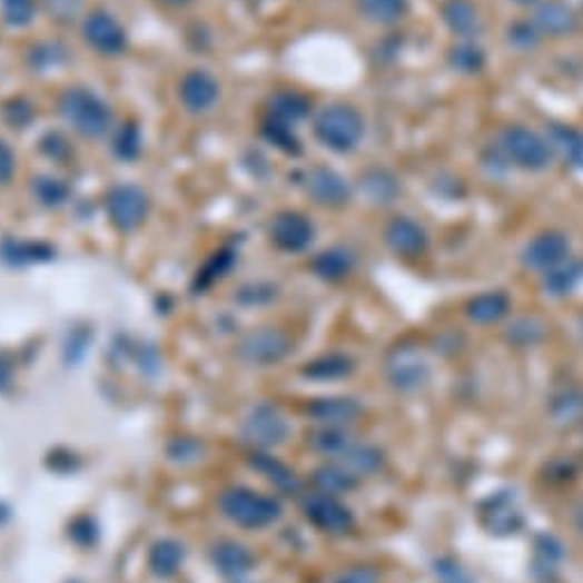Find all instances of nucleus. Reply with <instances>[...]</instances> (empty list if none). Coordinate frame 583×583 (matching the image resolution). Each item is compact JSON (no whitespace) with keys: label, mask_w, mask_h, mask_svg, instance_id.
<instances>
[{"label":"nucleus","mask_w":583,"mask_h":583,"mask_svg":"<svg viewBox=\"0 0 583 583\" xmlns=\"http://www.w3.org/2000/svg\"><path fill=\"white\" fill-rule=\"evenodd\" d=\"M289 432L292 427L285 414L269 403L255 405L241 423V439L253 451H271L283 446L289 439Z\"/></svg>","instance_id":"5"},{"label":"nucleus","mask_w":583,"mask_h":583,"mask_svg":"<svg viewBox=\"0 0 583 583\" xmlns=\"http://www.w3.org/2000/svg\"><path fill=\"white\" fill-rule=\"evenodd\" d=\"M326 462H334L338 466H343L345 471H349L354 478H368L375 476V473L384 466V453L373 446V444H360L356 439H352L336 457L326 460Z\"/></svg>","instance_id":"21"},{"label":"nucleus","mask_w":583,"mask_h":583,"mask_svg":"<svg viewBox=\"0 0 583 583\" xmlns=\"http://www.w3.org/2000/svg\"><path fill=\"white\" fill-rule=\"evenodd\" d=\"M513 3L520 6V8H535L540 0H513Z\"/></svg>","instance_id":"49"},{"label":"nucleus","mask_w":583,"mask_h":583,"mask_svg":"<svg viewBox=\"0 0 583 583\" xmlns=\"http://www.w3.org/2000/svg\"><path fill=\"white\" fill-rule=\"evenodd\" d=\"M53 255V250L45 244H14L8 241L3 248V258L12 260L14 265L21 263H40V260H49Z\"/></svg>","instance_id":"37"},{"label":"nucleus","mask_w":583,"mask_h":583,"mask_svg":"<svg viewBox=\"0 0 583 583\" xmlns=\"http://www.w3.org/2000/svg\"><path fill=\"white\" fill-rule=\"evenodd\" d=\"M358 14L375 26H395L409 12V0H356Z\"/></svg>","instance_id":"30"},{"label":"nucleus","mask_w":583,"mask_h":583,"mask_svg":"<svg viewBox=\"0 0 583 583\" xmlns=\"http://www.w3.org/2000/svg\"><path fill=\"white\" fill-rule=\"evenodd\" d=\"M498 152L510 166L524 172H542L554 161L550 140L524 125H510L498 134Z\"/></svg>","instance_id":"4"},{"label":"nucleus","mask_w":583,"mask_h":583,"mask_svg":"<svg viewBox=\"0 0 583 583\" xmlns=\"http://www.w3.org/2000/svg\"><path fill=\"white\" fill-rule=\"evenodd\" d=\"M218 513L239 528L260 531L283 517V505L278 498L250 487H228L218 496Z\"/></svg>","instance_id":"2"},{"label":"nucleus","mask_w":583,"mask_h":583,"mask_svg":"<svg viewBox=\"0 0 583 583\" xmlns=\"http://www.w3.org/2000/svg\"><path fill=\"white\" fill-rule=\"evenodd\" d=\"M576 526H579V531L583 533V503H581V507L576 510Z\"/></svg>","instance_id":"50"},{"label":"nucleus","mask_w":583,"mask_h":583,"mask_svg":"<svg viewBox=\"0 0 583 583\" xmlns=\"http://www.w3.org/2000/svg\"><path fill=\"white\" fill-rule=\"evenodd\" d=\"M442 19L457 40H473L481 32V12L471 0H444Z\"/></svg>","instance_id":"23"},{"label":"nucleus","mask_w":583,"mask_h":583,"mask_svg":"<svg viewBox=\"0 0 583 583\" xmlns=\"http://www.w3.org/2000/svg\"><path fill=\"white\" fill-rule=\"evenodd\" d=\"M221 97V86L205 69H191L179 81V101L189 113H207Z\"/></svg>","instance_id":"16"},{"label":"nucleus","mask_w":583,"mask_h":583,"mask_svg":"<svg viewBox=\"0 0 583 583\" xmlns=\"http://www.w3.org/2000/svg\"><path fill=\"white\" fill-rule=\"evenodd\" d=\"M159 3H164L168 8H187V6L194 3V0H159Z\"/></svg>","instance_id":"48"},{"label":"nucleus","mask_w":583,"mask_h":583,"mask_svg":"<svg viewBox=\"0 0 583 583\" xmlns=\"http://www.w3.org/2000/svg\"><path fill=\"white\" fill-rule=\"evenodd\" d=\"M263 136L274 145V148H278L285 155H295V157L302 155V142L295 134V127L287 122H280L267 116L263 122Z\"/></svg>","instance_id":"34"},{"label":"nucleus","mask_w":583,"mask_h":583,"mask_svg":"<svg viewBox=\"0 0 583 583\" xmlns=\"http://www.w3.org/2000/svg\"><path fill=\"white\" fill-rule=\"evenodd\" d=\"M32 191H34V196H38V200L47 207H58L69 196V189H67L65 181H60L56 177H40L38 181H34Z\"/></svg>","instance_id":"38"},{"label":"nucleus","mask_w":583,"mask_h":583,"mask_svg":"<svg viewBox=\"0 0 583 583\" xmlns=\"http://www.w3.org/2000/svg\"><path fill=\"white\" fill-rule=\"evenodd\" d=\"M289 352H292V338L285 332L274 329V326H263V329L250 332L237 345L239 360H244L246 366H258V368L276 366V363H280Z\"/></svg>","instance_id":"8"},{"label":"nucleus","mask_w":583,"mask_h":583,"mask_svg":"<svg viewBox=\"0 0 583 583\" xmlns=\"http://www.w3.org/2000/svg\"><path fill=\"white\" fill-rule=\"evenodd\" d=\"M62 120L86 138H101L113 125L111 108L88 88H67L58 99Z\"/></svg>","instance_id":"3"},{"label":"nucleus","mask_w":583,"mask_h":583,"mask_svg":"<svg viewBox=\"0 0 583 583\" xmlns=\"http://www.w3.org/2000/svg\"><path fill=\"white\" fill-rule=\"evenodd\" d=\"M302 373L313 382H338L354 373V360L347 354H324L308 360Z\"/></svg>","instance_id":"29"},{"label":"nucleus","mask_w":583,"mask_h":583,"mask_svg":"<svg viewBox=\"0 0 583 583\" xmlns=\"http://www.w3.org/2000/svg\"><path fill=\"white\" fill-rule=\"evenodd\" d=\"M510 313V297L501 289H490L476 295L466 304V317L476 324H496Z\"/></svg>","instance_id":"27"},{"label":"nucleus","mask_w":583,"mask_h":583,"mask_svg":"<svg viewBox=\"0 0 583 583\" xmlns=\"http://www.w3.org/2000/svg\"><path fill=\"white\" fill-rule=\"evenodd\" d=\"M83 40L101 56H120L127 49V30L103 10H95L83 19Z\"/></svg>","instance_id":"13"},{"label":"nucleus","mask_w":583,"mask_h":583,"mask_svg":"<svg viewBox=\"0 0 583 583\" xmlns=\"http://www.w3.org/2000/svg\"><path fill=\"white\" fill-rule=\"evenodd\" d=\"M313 483L319 492H326V494H334V496H340L345 492H352L356 485H358V478H354L349 471H345L343 466L334 464V462H326L324 466H319L315 473H313Z\"/></svg>","instance_id":"32"},{"label":"nucleus","mask_w":583,"mask_h":583,"mask_svg":"<svg viewBox=\"0 0 583 583\" xmlns=\"http://www.w3.org/2000/svg\"><path fill=\"white\" fill-rule=\"evenodd\" d=\"M384 370L391 386L403 393L421 391L423 386H427L432 377V368L425 352L412 343L393 347L384 360Z\"/></svg>","instance_id":"6"},{"label":"nucleus","mask_w":583,"mask_h":583,"mask_svg":"<svg viewBox=\"0 0 583 583\" xmlns=\"http://www.w3.org/2000/svg\"><path fill=\"white\" fill-rule=\"evenodd\" d=\"M546 140H550V148L554 155H559L570 168L583 170V131L563 125V122H552L546 125Z\"/></svg>","instance_id":"22"},{"label":"nucleus","mask_w":583,"mask_h":583,"mask_svg":"<svg viewBox=\"0 0 583 583\" xmlns=\"http://www.w3.org/2000/svg\"><path fill=\"white\" fill-rule=\"evenodd\" d=\"M583 412V395L576 388H565L554 395L552 414L559 423H572Z\"/></svg>","instance_id":"36"},{"label":"nucleus","mask_w":583,"mask_h":583,"mask_svg":"<svg viewBox=\"0 0 583 583\" xmlns=\"http://www.w3.org/2000/svg\"><path fill=\"white\" fill-rule=\"evenodd\" d=\"M113 148H116V155L125 161H131L140 155V131L136 125H125L118 136H116V142H113Z\"/></svg>","instance_id":"41"},{"label":"nucleus","mask_w":583,"mask_h":583,"mask_svg":"<svg viewBox=\"0 0 583 583\" xmlns=\"http://www.w3.org/2000/svg\"><path fill=\"white\" fill-rule=\"evenodd\" d=\"M69 537L81 546H92L97 542V526L90 517H79L69 526Z\"/></svg>","instance_id":"45"},{"label":"nucleus","mask_w":583,"mask_h":583,"mask_svg":"<svg viewBox=\"0 0 583 583\" xmlns=\"http://www.w3.org/2000/svg\"><path fill=\"white\" fill-rule=\"evenodd\" d=\"M302 513L315 528L329 535H347L356 524L352 510L340 501V496L319 490L302 498Z\"/></svg>","instance_id":"7"},{"label":"nucleus","mask_w":583,"mask_h":583,"mask_svg":"<svg viewBox=\"0 0 583 583\" xmlns=\"http://www.w3.org/2000/svg\"><path fill=\"white\" fill-rule=\"evenodd\" d=\"M250 468L255 473H260V476L280 494L287 496H297L302 492V481L295 473V468H289L285 462H280L278 457L269 455L267 451H255L248 460Z\"/></svg>","instance_id":"19"},{"label":"nucleus","mask_w":583,"mask_h":583,"mask_svg":"<svg viewBox=\"0 0 583 583\" xmlns=\"http://www.w3.org/2000/svg\"><path fill=\"white\" fill-rule=\"evenodd\" d=\"M583 283V260L570 258L554 269L542 274V285L546 289V295L552 297H567Z\"/></svg>","instance_id":"28"},{"label":"nucleus","mask_w":583,"mask_h":583,"mask_svg":"<svg viewBox=\"0 0 583 583\" xmlns=\"http://www.w3.org/2000/svg\"><path fill=\"white\" fill-rule=\"evenodd\" d=\"M14 168H17L14 152L10 150V145L0 138V185H8L14 175Z\"/></svg>","instance_id":"46"},{"label":"nucleus","mask_w":583,"mask_h":583,"mask_svg":"<svg viewBox=\"0 0 583 583\" xmlns=\"http://www.w3.org/2000/svg\"><path fill=\"white\" fill-rule=\"evenodd\" d=\"M542 334H544L542 324L537 319L524 317V319H520V322H515L513 326H510L507 338H510V343H515L520 347H531V345L542 340Z\"/></svg>","instance_id":"40"},{"label":"nucleus","mask_w":583,"mask_h":583,"mask_svg":"<svg viewBox=\"0 0 583 583\" xmlns=\"http://www.w3.org/2000/svg\"><path fill=\"white\" fill-rule=\"evenodd\" d=\"M382 574L373 565H352L343 570L332 583H379Z\"/></svg>","instance_id":"44"},{"label":"nucleus","mask_w":583,"mask_h":583,"mask_svg":"<svg viewBox=\"0 0 583 583\" xmlns=\"http://www.w3.org/2000/svg\"><path fill=\"white\" fill-rule=\"evenodd\" d=\"M235 265V253L230 248H221V250H216L211 258L205 263V267L198 271L196 276V285L200 289L214 285L218 278H224Z\"/></svg>","instance_id":"35"},{"label":"nucleus","mask_w":583,"mask_h":583,"mask_svg":"<svg viewBox=\"0 0 583 583\" xmlns=\"http://www.w3.org/2000/svg\"><path fill=\"white\" fill-rule=\"evenodd\" d=\"M306 414L313 423H317V427H349L360 418L363 407L354 397L332 395L313 399L306 407Z\"/></svg>","instance_id":"17"},{"label":"nucleus","mask_w":583,"mask_h":583,"mask_svg":"<svg viewBox=\"0 0 583 583\" xmlns=\"http://www.w3.org/2000/svg\"><path fill=\"white\" fill-rule=\"evenodd\" d=\"M209 559H211V565L216 567V572L226 576V579H241L255 565V559H253L248 546L237 542V540L216 542L211 546Z\"/></svg>","instance_id":"20"},{"label":"nucleus","mask_w":583,"mask_h":583,"mask_svg":"<svg viewBox=\"0 0 583 583\" xmlns=\"http://www.w3.org/2000/svg\"><path fill=\"white\" fill-rule=\"evenodd\" d=\"M34 8H38V0H0V10L10 26L23 28L32 21Z\"/></svg>","instance_id":"39"},{"label":"nucleus","mask_w":583,"mask_h":583,"mask_svg":"<svg viewBox=\"0 0 583 583\" xmlns=\"http://www.w3.org/2000/svg\"><path fill=\"white\" fill-rule=\"evenodd\" d=\"M448 62L460 75H478V71H483L487 58L485 51L473 40H460L451 47Z\"/></svg>","instance_id":"33"},{"label":"nucleus","mask_w":583,"mask_h":583,"mask_svg":"<svg viewBox=\"0 0 583 583\" xmlns=\"http://www.w3.org/2000/svg\"><path fill=\"white\" fill-rule=\"evenodd\" d=\"M185 561H187L185 544L172 537H161L150 546L148 565H150V572L159 579L175 576L181 570V565H185Z\"/></svg>","instance_id":"25"},{"label":"nucleus","mask_w":583,"mask_h":583,"mask_svg":"<svg viewBox=\"0 0 583 583\" xmlns=\"http://www.w3.org/2000/svg\"><path fill=\"white\" fill-rule=\"evenodd\" d=\"M542 34L535 30V26L531 21H520L515 26H510L507 30V40L510 45H513L515 49L520 51H528V49H535L537 42H540Z\"/></svg>","instance_id":"43"},{"label":"nucleus","mask_w":583,"mask_h":583,"mask_svg":"<svg viewBox=\"0 0 583 583\" xmlns=\"http://www.w3.org/2000/svg\"><path fill=\"white\" fill-rule=\"evenodd\" d=\"M354 265H356L354 253L343 246H334V248H326L317 253L315 260L310 263L315 276L322 280H329V283H338L347 278L354 271Z\"/></svg>","instance_id":"26"},{"label":"nucleus","mask_w":583,"mask_h":583,"mask_svg":"<svg viewBox=\"0 0 583 583\" xmlns=\"http://www.w3.org/2000/svg\"><path fill=\"white\" fill-rule=\"evenodd\" d=\"M313 134L326 150L352 155L366 136V120L349 103H326L313 120Z\"/></svg>","instance_id":"1"},{"label":"nucleus","mask_w":583,"mask_h":583,"mask_svg":"<svg viewBox=\"0 0 583 583\" xmlns=\"http://www.w3.org/2000/svg\"><path fill=\"white\" fill-rule=\"evenodd\" d=\"M478 520L481 526L496 537L515 535L524 526V513L513 492H492L478 505Z\"/></svg>","instance_id":"10"},{"label":"nucleus","mask_w":583,"mask_h":583,"mask_svg":"<svg viewBox=\"0 0 583 583\" xmlns=\"http://www.w3.org/2000/svg\"><path fill=\"white\" fill-rule=\"evenodd\" d=\"M304 189L315 205L329 207V209H340L352 198V189L347 185V179L340 172H336L334 168H326V166H315L306 172Z\"/></svg>","instance_id":"12"},{"label":"nucleus","mask_w":583,"mask_h":583,"mask_svg":"<svg viewBox=\"0 0 583 583\" xmlns=\"http://www.w3.org/2000/svg\"><path fill=\"white\" fill-rule=\"evenodd\" d=\"M570 239L559 230H544L535 235L522 250V263L531 271H550L570 258Z\"/></svg>","instance_id":"11"},{"label":"nucleus","mask_w":583,"mask_h":583,"mask_svg":"<svg viewBox=\"0 0 583 583\" xmlns=\"http://www.w3.org/2000/svg\"><path fill=\"white\" fill-rule=\"evenodd\" d=\"M384 241L388 244V248L395 255H399V258H407V260L421 258L429 246L427 230L418 221H414L412 216L391 218L384 228Z\"/></svg>","instance_id":"15"},{"label":"nucleus","mask_w":583,"mask_h":583,"mask_svg":"<svg viewBox=\"0 0 583 583\" xmlns=\"http://www.w3.org/2000/svg\"><path fill=\"white\" fill-rule=\"evenodd\" d=\"M269 239L283 253H302L315 239V226L299 211H280L269 224Z\"/></svg>","instance_id":"14"},{"label":"nucleus","mask_w":583,"mask_h":583,"mask_svg":"<svg viewBox=\"0 0 583 583\" xmlns=\"http://www.w3.org/2000/svg\"><path fill=\"white\" fill-rule=\"evenodd\" d=\"M17 108H6V118L12 127H26L30 120H32V111H30V106H23L21 99L14 101Z\"/></svg>","instance_id":"47"},{"label":"nucleus","mask_w":583,"mask_h":583,"mask_svg":"<svg viewBox=\"0 0 583 583\" xmlns=\"http://www.w3.org/2000/svg\"><path fill=\"white\" fill-rule=\"evenodd\" d=\"M531 23L535 30L542 34V38H570V34L576 32L579 19L572 12L570 6H565L563 0H540L535 6Z\"/></svg>","instance_id":"18"},{"label":"nucleus","mask_w":583,"mask_h":583,"mask_svg":"<svg viewBox=\"0 0 583 583\" xmlns=\"http://www.w3.org/2000/svg\"><path fill=\"white\" fill-rule=\"evenodd\" d=\"M150 200L142 189L134 185H118L106 196L108 221L120 233H134L148 218Z\"/></svg>","instance_id":"9"},{"label":"nucleus","mask_w":583,"mask_h":583,"mask_svg":"<svg viewBox=\"0 0 583 583\" xmlns=\"http://www.w3.org/2000/svg\"><path fill=\"white\" fill-rule=\"evenodd\" d=\"M358 187L363 191V196H366L373 205H393L397 198H399V191H403V187H399L397 177L386 170V168H368L366 172L360 175V181Z\"/></svg>","instance_id":"24"},{"label":"nucleus","mask_w":583,"mask_h":583,"mask_svg":"<svg viewBox=\"0 0 583 583\" xmlns=\"http://www.w3.org/2000/svg\"><path fill=\"white\" fill-rule=\"evenodd\" d=\"M202 444L198 439H191V436H179L170 446H168V455L172 462L179 464H189V462H198L202 460Z\"/></svg>","instance_id":"42"},{"label":"nucleus","mask_w":583,"mask_h":583,"mask_svg":"<svg viewBox=\"0 0 583 583\" xmlns=\"http://www.w3.org/2000/svg\"><path fill=\"white\" fill-rule=\"evenodd\" d=\"M308 113H310V99L295 90L276 92L269 101V118L287 122L292 127L302 122Z\"/></svg>","instance_id":"31"}]
</instances>
